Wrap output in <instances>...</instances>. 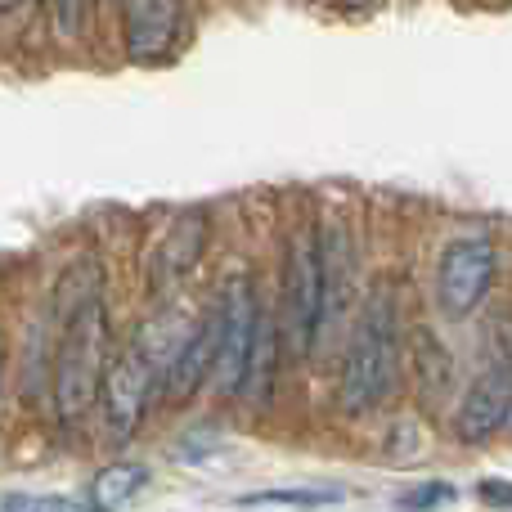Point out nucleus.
<instances>
[{
    "mask_svg": "<svg viewBox=\"0 0 512 512\" xmlns=\"http://www.w3.org/2000/svg\"><path fill=\"white\" fill-rule=\"evenodd\" d=\"M144 486H149V468H144V463H108V468H99L95 481H90L86 504H90V512H122V508H131V499L140 495Z\"/></svg>",
    "mask_w": 512,
    "mask_h": 512,
    "instance_id": "f8f14e48",
    "label": "nucleus"
},
{
    "mask_svg": "<svg viewBox=\"0 0 512 512\" xmlns=\"http://www.w3.org/2000/svg\"><path fill=\"white\" fill-rule=\"evenodd\" d=\"M180 32V0H126V54L135 63L167 59Z\"/></svg>",
    "mask_w": 512,
    "mask_h": 512,
    "instance_id": "1a4fd4ad",
    "label": "nucleus"
},
{
    "mask_svg": "<svg viewBox=\"0 0 512 512\" xmlns=\"http://www.w3.org/2000/svg\"><path fill=\"white\" fill-rule=\"evenodd\" d=\"M477 495H481V504H490V508H508V512H512V481L486 477V481H477Z\"/></svg>",
    "mask_w": 512,
    "mask_h": 512,
    "instance_id": "a211bd4d",
    "label": "nucleus"
},
{
    "mask_svg": "<svg viewBox=\"0 0 512 512\" xmlns=\"http://www.w3.org/2000/svg\"><path fill=\"white\" fill-rule=\"evenodd\" d=\"M104 373H108V310L99 297H90L86 306H77L63 319L59 351H54L50 396L68 427H77L95 409V396L104 391Z\"/></svg>",
    "mask_w": 512,
    "mask_h": 512,
    "instance_id": "f03ea898",
    "label": "nucleus"
},
{
    "mask_svg": "<svg viewBox=\"0 0 512 512\" xmlns=\"http://www.w3.org/2000/svg\"><path fill=\"white\" fill-rule=\"evenodd\" d=\"M23 5H27V0H0V14H18Z\"/></svg>",
    "mask_w": 512,
    "mask_h": 512,
    "instance_id": "aec40b11",
    "label": "nucleus"
},
{
    "mask_svg": "<svg viewBox=\"0 0 512 512\" xmlns=\"http://www.w3.org/2000/svg\"><path fill=\"white\" fill-rule=\"evenodd\" d=\"M324 319H319V337L333 333L346 319L355 297V243L342 221H333L324 234Z\"/></svg>",
    "mask_w": 512,
    "mask_h": 512,
    "instance_id": "9d476101",
    "label": "nucleus"
},
{
    "mask_svg": "<svg viewBox=\"0 0 512 512\" xmlns=\"http://www.w3.org/2000/svg\"><path fill=\"white\" fill-rule=\"evenodd\" d=\"M221 315H225V342L221 364H216V387L225 396H239L248 382V360L256 342V324H261V306H256V288L248 274H234L221 292Z\"/></svg>",
    "mask_w": 512,
    "mask_h": 512,
    "instance_id": "423d86ee",
    "label": "nucleus"
},
{
    "mask_svg": "<svg viewBox=\"0 0 512 512\" xmlns=\"http://www.w3.org/2000/svg\"><path fill=\"white\" fill-rule=\"evenodd\" d=\"M5 360H9V342H5V328H0V382H5Z\"/></svg>",
    "mask_w": 512,
    "mask_h": 512,
    "instance_id": "6ab92c4d",
    "label": "nucleus"
},
{
    "mask_svg": "<svg viewBox=\"0 0 512 512\" xmlns=\"http://www.w3.org/2000/svg\"><path fill=\"white\" fill-rule=\"evenodd\" d=\"M274 373H279V328L270 315H261L256 324V342H252V360H248V382H243V396L265 400L274 387Z\"/></svg>",
    "mask_w": 512,
    "mask_h": 512,
    "instance_id": "4468645a",
    "label": "nucleus"
},
{
    "mask_svg": "<svg viewBox=\"0 0 512 512\" xmlns=\"http://www.w3.org/2000/svg\"><path fill=\"white\" fill-rule=\"evenodd\" d=\"M512 423V369L495 364L486 369L468 391H463V405L454 414V436L463 445H486Z\"/></svg>",
    "mask_w": 512,
    "mask_h": 512,
    "instance_id": "0eeeda50",
    "label": "nucleus"
},
{
    "mask_svg": "<svg viewBox=\"0 0 512 512\" xmlns=\"http://www.w3.org/2000/svg\"><path fill=\"white\" fill-rule=\"evenodd\" d=\"M207 234H212V225H207L203 212H185L176 216V225H171L167 234H162L158 252H153V265H149V279L153 288H171L176 279H185L189 270H194L198 261H203L207 252Z\"/></svg>",
    "mask_w": 512,
    "mask_h": 512,
    "instance_id": "9b49d317",
    "label": "nucleus"
},
{
    "mask_svg": "<svg viewBox=\"0 0 512 512\" xmlns=\"http://www.w3.org/2000/svg\"><path fill=\"white\" fill-rule=\"evenodd\" d=\"M158 378H162L158 364L144 355L140 342H135L131 351H122V355H113V360H108L99 400H104V418H108V427H113V436H135V432H140Z\"/></svg>",
    "mask_w": 512,
    "mask_h": 512,
    "instance_id": "39448f33",
    "label": "nucleus"
},
{
    "mask_svg": "<svg viewBox=\"0 0 512 512\" xmlns=\"http://www.w3.org/2000/svg\"><path fill=\"white\" fill-rule=\"evenodd\" d=\"M5 512H90V504H77V499H45V495H9Z\"/></svg>",
    "mask_w": 512,
    "mask_h": 512,
    "instance_id": "f3484780",
    "label": "nucleus"
},
{
    "mask_svg": "<svg viewBox=\"0 0 512 512\" xmlns=\"http://www.w3.org/2000/svg\"><path fill=\"white\" fill-rule=\"evenodd\" d=\"M319 319H324V239L315 225H301L283 252V324L297 355L319 342Z\"/></svg>",
    "mask_w": 512,
    "mask_h": 512,
    "instance_id": "7ed1b4c3",
    "label": "nucleus"
},
{
    "mask_svg": "<svg viewBox=\"0 0 512 512\" xmlns=\"http://www.w3.org/2000/svg\"><path fill=\"white\" fill-rule=\"evenodd\" d=\"M499 274V252L490 239H454L436 261V301L445 315L463 319L490 297Z\"/></svg>",
    "mask_w": 512,
    "mask_h": 512,
    "instance_id": "20e7f679",
    "label": "nucleus"
},
{
    "mask_svg": "<svg viewBox=\"0 0 512 512\" xmlns=\"http://www.w3.org/2000/svg\"><path fill=\"white\" fill-rule=\"evenodd\" d=\"M221 342H225V315H221V301H216V306L198 319L194 333H189V342H185V351L176 355V364L167 369V387H171L167 396L176 400V405L189 396H198V387H203L207 378H216Z\"/></svg>",
    "mask_w": 512,
    "mask_h": 512,
    "instance_id": "6e6552de",
    "label": "nucleus"
},
{
    "mask_svg": "<svg viewBox=\"0 0 512 512\" xmlns=\"http://www.w3.org/2000/svg\"><path fill=\"white\" fill-rule=\"evenodd\" d=\"M400 378V328L396 297L387 288L369 292L360 319L351 328L342 360V409L346 414H373L382 400H391Z\"/></svg>",
    "mask_w": 512,
    "mask_h": 512,
    "instance_id": "f257e3e1",
    "label": "nucleus"
},
{
    "mask_svg": "<svg viewBox=\"0 0 512 512\" xmlns=\"http://www.w3.org/2000/svg\"><path fill=\"white\" fill-rule=\"evenodd\" d=\"M342 490H256V495H243V508H328L342 504Z\"/></svg>",
    "mask_w": 512,
    "mask_h": 512,
    "instance_id": "2eb2a0df",
    "label": "nucleus"
},
{
    "mask_svg": "<svg viewBox=\"0 0 512 512\" xmlns=\"http://www.w3.org/2000/svg\"><path fill=\"white\" fill-rule=\"evenodd\" d=\"M414 373H418V391L427 400H445L454 387V360L441 346V337L432 328H418L414 333Z\"/></svg>",
    "mask_w": 512,
    "mask_h": 512,
    "instance_id": "ddd939ff",
    "label": "nucleus"
},
{
    "mask_svg": "<svg viewBox=\"0 0 512 512\" xmlns=\"http://www.w3.org/2000/svg\"><path fill=\"white\" fill-rule=\"evenodd\" d=\"M454 499H459V490H454L450 481H423V486L396 495V508L400 512H436V508L454 504Z\"/></svg>",
    "mask_w": 512,
    "mask_h": 512,
    "instance_id": "dca6fc26",
    "label": "nucleus"
}]
</instances>
